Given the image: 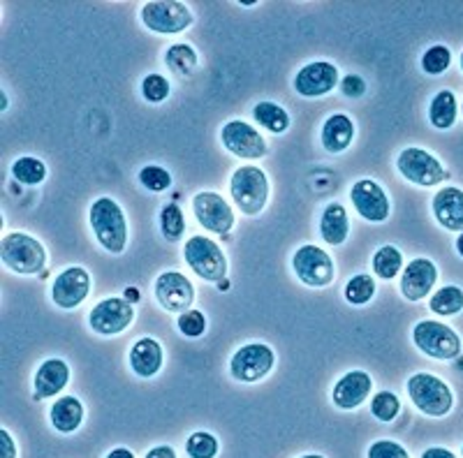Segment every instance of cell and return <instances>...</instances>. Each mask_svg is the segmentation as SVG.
Wrapping results in <instances>:
<instances>
[{
	"label": "cell",
	"mask_w": 463,
	"mask_h": 458,
	"mask_svg": "<svg viewBox=\"0 0 463 458\" xmlns=\"http://www.w3.org/2000/svg\"><path fill=\"white\" fill-rule=\"evenodd\" d=\"M107 458H135V453L126 447H118V449H111V452L107 453Z\"/></svg>",
	"instance_id": "f6af8a7d"
},
{
	"label": "cell",
	"mask_w": 463,
	"mask_h": 458,
	"mask_svg": "<svg viewBox=\"0 0 463 458\" xmlns=\"http://www.w3.org/2000/svg\"><path fill=\"white\" fill-rule=\"evenodd\" d=\"M0 447H3V458H16V447L14 440H12L10 431H0Z\"/></svg>",
	"instance_id": "b9f144b4"
},
{
	"label": "cell",
	"mask_w": 463,
	"mask_h": 458,
	"mask_svg": "<svg viewBox=\"0 0 463 458\" xmlns=\"http://www.w3.org/2000/svg\"><path fill=\"white\" fill-rule=\"evenodd\" d=\"M126 299L128 301H137L139 299V294H137V290H135V287H128V290H126Z\"/></svg>",
	"instance_id": "bcb514c9"
},
{
	"label": "cell",
	"mask_w": 463,
	"mask_h": 458,
	"mask_svg": "<svg viewBox=\"0 0 463 458\" xmlns=\"http://www.w3.org/2000/svg\"><path fill=\"white\" fill-rule=\"evenodd\" d=\"M253 117L260 126L267 127L274 135H283L289 127V114L276 102H258L253 109Z\"/></svg>",
	"instance_id": "4316f807"
},
{
	"label": "cell",
	"mask_w": 463,
	"mask_h": 458,
	"mask_svg": "<svg viewBox=\"0 0 463 458\" xmlns=\"http://www.w3.org/2000/svg\"><path fill=\"white\" fill-rule=\"evenodd\" d=\"M297 278L308 287H326L334 280V259L322 248L306 243L292 255Z\"/></svg>",
	"instance_id": "9c48e42d"
},
{
	"label": "cell",
	"mask_w": 463,
	"mask_h": 458,
	"mask_svg": "<svg viewBox=\"0 0 463 458\" xmlns=\"http://www.w3.org/2000/svg\"><path fill=\"white\" fill-rule=\"evenodd\" d=\"M338 84V68L326 61H316L308 63L297 72L295 90L304 98H320L329 90L336 89Z\"/></svg>",
	"instance_id": "e0dca14e"
},
{
	"label": "cell",
	"mask_w": 463,
	"mask_h": 458,
	"mask_svg": "<svg viewBox=\"0 0 463 458\" xmlns=\"http://www.w3.org/2000/svg\"><path fill=\"white\" fill-rule=\"evenodd\" d=\"M12 176L24 185H40L47 179V167L40 158L24 155V158H16L14 164H12Z\"/></svg>",
	"instance_id": "f1b7e54d"
},
{
	"label": "cell",
	"mask_w": 463,
	"mask_h": 458,
	"mask_svg": "<svg viewBox=\"0 0 463 458\" xmlns=\"http://www.w3.org/2000/svg\"><path fill=\"white\" fill-rule=\"evenodd\" d=\"M142 95L148 102H163L169 95V81L163 74H148L142 81Z\"/></svg>",
	"instance_id": "74e56055"
},
{
	"label": "cell",
	"mask_w": 463,
	"mask_h": 458,
	"mask_svg": "<svg viewBox=\"0 0 463 458\" xmlns=\"http://www.w3.org/2000/svg\"><path fill=\"white\" fill-rule=\"evenodd\" d=\"M165 63H167L174 72L181 74V77H190V74L197 70L200 59H197V51L190 47V44H174V47H169L167 53H165Z\"/></svg>",
	"instance_id": "83f0119b"
},
{
	"label": "cell",
	"mask_w": 463,
	"mask_h": 458,
	"mask_svg": "<svg viewBox=\"0 0 463 458\" xmlns=\"http://www.w3.org/2000/svg\"><path fill=\"white\" fill-rule=\"evenodd\" d=\"M461 70H463V53H461Z\"/></svg>",
	"instance_id": "681fc988"
},
{
	"label": "cell",
	"mask_w": 463,
	"mask_h": 458,
	"mask_svg": "<svg viewBox=\"0 0 463 458\" xmlns=\"http://www.w3.org/2000/svg\"><path fill=\"white\" fill-rule=\"evenodd\" d=\"M0 259L7 269L22 276H35L47 264V250L37 238L24 232H12L0 241Z\"/></svg>",
	"instance_id": "7a4b0ae2"
},
{
	"label": "cell",
	"mask_w": 463,
	"mask_h": 458,
	"mask_svg": "<svg viewBox=\"0 0 463 458\" xmlns=\"http://www.w3.org/2000/svg\"><path fill=\"white\" fill-rule=\"evenodd\" d=\"M163 345L156 338H139L130 350V366L139 378H153L163 369Z\"/></svg>",
	"instance_id": "7402d4cb"
},
{
	"label": "cell",
	"mask_w": 463,
	"mask_h": 458,
	"mask_svg": "<svg viewBox=\"0 0 463 458\" xmlns=\"http://www.w3.org/2000/svg\"><path fill=\"white\" fill-rule=\"evenodd\" d=\"M341 90L347 98H362L366 93V81L359 74H347L345 79L341 81Z\"/></svg>",
	"instance_id": "60d3db41"
},
{
	"label": "cell",
	"mask_w": 463,
	"mask_h": 458,
	"mask_svg": "<svg viewBox=\"0 0 463 458\" xmlns=\"http://www.w3.org/2000/svg\"><path fill=\"white\" fill-rule=\"evenodd\" d=\"M350 200H353L354 209H357V213L364 220L384 222L390 218V197L383 190V185H378L375 181H357L353 190H350Z\"/></svg>",
	"instance_id": "2e32d148"
},
{
	"label": "cell",
	"mask_w": 463,
	"mask_h": 458,
	"mask_svg": "<svg viewBox=\"0 0 463 458\" xmlns=\"http://www.w3.org/2000/svg\"><path fill=\"white\" fill-rule=\"evenodd\" d=\"M431 311L438 315H457L458 311H463V290L457 285H445L436 294L431 296Z\"/></svg>",
	"instance_id": "f546056e"
},
{
	"label": "cell",
	"mask_w": 463,
	"mask_h": 458,
	"mask_svg": "<svg viewBox=\"0 0 463 458\" xmlns=\"http://www.w3.org/2000/svg\"><path fill=\"white\" fill-rule=\"evenodd\" d=\"M139 181L151 192H163V190L172 185V174L165 167H160V164H148V167L139 172Z\"/></svg>",
	"instance_id": "8d00e7d4"
},
{
	"label": "cell",
	"mask_w": 463,
	"mask_h": 458,
	"mask_svg": "<svg viewBox=\"0 0 463 458\" xmlns=\"http://www.w3.org/2000/svg\"><path fill=\"white\" fill-rule=\"evenodd\" d=\"M84 422V406L74 396H63L52 406V426L58 433H74Z\"/></svg>",
	"instance_id": "d4e9b609"
},
{
	"label": "cell",
	"mask_w": 463,
	"mask_h": 458,
	"mask_svg": "<svg viewBox=\"0 0 463 458\" xmlns=\"http://www.w3.org/2000/svg\"><path fill=\"white\" fill-rule=\"evenodd\" d=\"M188 456L190 458H216L218 453V440L211 433L197 431L188 437Z\"/></svg>",
	"instance_id": "836d02e7"
},
{
	"label": "cell",
	"mask_w": 463,
	"mask_h": 458,
	"mask_svg": "<svg viewBox=\"0 0 463 458\" xmlns=\"http://www.w3.org/2000/svg\"><path fill=\"white\" fill-rule=\"evenodd\" d=\"M371 387H373V379L369 373L364 370H350V373L343 375L334 385L332 400L334 406L341 407V410H357L362 403H366V398L371 396Z\"/></svg>",
	"instance_id": "ac0fdd59"
},
{
	"label": "cell",
	"mask_w": 463,
	"mask_h": 458,
	"mask_svg": "<svg viewBox=\"0 0 463 458\" xmlns=\"http://www.w3.org/2000/svg\"><path fill=\"white\" fill-rule=\"evenodd\" d=\"M70 382V366L63 359H47L35 373V394L33 398L44 400L61 394Z\"/></svg>",
	"instance_id": "ffe728a7"
},
{
	"label": "cell",
	"mask_w": 463,
	"mask_h": 458,
	"mask_svg": "<svg viewBox=\"0 0 463 458\" xmlns=\"http://www.w3.org/2000/svg\"><path fill=\"white\" fill-rule=\"evenodd\" d=\"M184 257L188 266L209 283H221L227 276V257L222 248L209 237H190L185 241Z\"/></svg>",
	"instance_id": "5b68a950"
},
{
	"label": "cell",
	"mask_w": 463,
	"mask_h": 458,
	"mask_svg": "<svg viewBox=\"0 0 463 458\" xmlns=\"http://www.w3.org/2000/svg\"><path fill=\"white\" fill-rule=\"evenodd\" d=\"M399 172L415 185H436L440 181L448 179V172L438 163V158H433L431 153H427L424 148H405L399 155Z\"/></svg>",
	"instance_id": "8fae6325"
},
{
	"label": "cell",
	"mask_w": 463,
	"mask_h": 458,
	"mask_svg": "<svg viewBox=\"0 0 463 458\" xmlns=\"http://www.w3.org/2000/svg\"><path fill=\"white\" fill-rule=\"evenodd\" d=\"M135 320V308L128 299L109 296L95 305L89 315V324L95 333L100 336H116V333L126 332Z\"/></svg>",
	"instance_id": "30bf717a"
},
{
	"label": "cell",
	"mask_w": 463,
	"mask_h": 458,
	"mask_svg": "<svg viewBox=\"0 0 463 458\" xmlns=\"http://www.w3.org/2000/svg\"><path fill=\"white\" fill-rule=\"evenodd\" d=\"M366 456L369 458H411L408 456V452H405L399 443H394V440H378V443L371 444Z\"/></svg>",
	"instance_id": "ab89813d"
},
{
	"label": "cell",
	"mask_w": 463,
	"mask_h": 458,
	"mask_svg": "<svg viewBox=\"0 0 463 458\" xmlns=\"http://www.w3.org/2000/svg\"><path fill=\"white\" fill-rule=\"evenodd\" d=\"M160 229H163L165 238H169V241H179L184 237L185 220L179 204L163 206V211H160Z\"/></svg>",
	"instance_id": "d6a6232c"
},
{
	"label": "cell",
	"mask_w": 463,
	"mask_h": 458,
	"mask_svg": "<svg viewBox=\"0 0 463 458\" xmlns=\"http://www.w3.org/2000/svg\"><path fill=\"white\" fill-rule=\"evenodd\" d=\"M403 266V257H401L399 248L383 246L378 253L373 255V271L383 280H392Z\"/></svg>",
	"instance_id": "4dcf8cb0"
},
{
	"label": "cell",
	"mask_w": 463,
	"mask_h": 458,
	"mask_svg": "<svg viewBox=\"0 0 463 458\" xmlns=\"http://www.w3.org/2000/svg\"><path fill=\"white\" fill-rule=\"evenodd\" d=\"M457 250H458V255L463 257V232H461V237L457 238Z\"/></svg>",
	"instance_id": "7dc6e473"
},
{
	"label": "cell",
	"mask_w": 463,
	"mask_h": 458,
	"mask_svg": "<svg viewBox=\"0 0 463 458\" xmlns=\"http://www.w3.org/2000/svg\"><path fill=\"white\" fill-rule=\"evenodd\" d=\"M354 139V123L345 114H334L322 126L320 142L329 153H343Z\"/></svg>",
	"instance_id": "603a6c76"
},
{
	"label": "cell",
	"mask_w": 463,
	"mask_h": 458,
	"mask_svg": "<svg viewBox=\"0 0 463 458\" xmlns=\"http://www.w3.org/2000/svg\"><path fill=\"white\" fill-rule=\"evenodd\" d=\"M421 458H457V456H454V453L449 452V449L431 447V449H427V452L421 453Z\"/></svg>",
	"instance_id": "ee69618b"
},
{
	"label": "cell",
	"mask_w": 463,
	"mask_h": 458,
	"mask_svg": "<svg viewBox=\"0 0 463 458\" xmlns=\"http://www.w3.org/2000/svg\"><path fill=\"white\" fill-rule=\"evenodd\" d=\"M179 332L188 338H197L206 332V317L200 311H188L179 315Z\"/></svg>",
	"instance_id": "f35d334b"
},
{
	"label": "cell",
	"mask_w": 463,
	"mask_h": 458,
	"mask_svg": "<svg viewBox=\"0 0 463 458\" xmlns=\"http://www.w3.org/2000/svg\"><path fill=\"white\" fill-rule=\"evenodd\" d=\"M375 294V280L369 274H359L347 280L345 285V299L353 305L369 304Z\"/></svg>",
	"instance_id": "1f68e13d"
},
{
	"label": "cell",
	"mask_w": 463,
	"mask_h": 458,
	"mask_svg": "<svg viewBox=\"0 0 463 458\" xmlns=\"http://www.w3.org/2000/svg\"><path fill=\"white\" fill-rule=\"evenodd\" d=\"M230 195L234 204L241 209V213L258 216V213H262L269 200L267 174L260 167H253V164H243L232 174Z\"/></svg>",
	"instance_id": "3957f363"
},
{
	"label": "cell",
	"mask_w": 463,
	"mask_h": 458,
	"mask_svg": "<svg viewBox=\"0 0 463 458\" xmlns=\"http://www.w3.org/2000/svg\"><path fill=\"white\" fill-rule=\"evenodd\" d=\"M193 211H195L197 222L204 227L206 232L225 237L234 227V211L218 192H209V190L197 192L195 200H193Z\"/></svg>",
	"instance_id": "7c38bea8"
},
{
	"label": "cell",
	"mask_w": 463,
	"mask_h": 458,
	"mask_svg": "<svg viewBox=\"0 0 463 458\" xmlns=\"http://www.w3.org/2000/svg\"><path fill=\"white\" fill-rule=\"evenodd\" d=\"M433 216L449 232H463V190H438V195L433 197Z\"/></svg>",
	"instance_id": "44dd1931"
},
{
	"label": "cell",
	"mask_w": 463,
	"mask_h": 458,
	"mask_svg": "<svg viewBox=\"0 0 463 458\" xmlns=\"http://www.w3.org/2000/svg\"><path fill=\"white\" fill-rule=\"evenodd\" d=\"M90 292V276L81 266H68L63 274H58L52 287V299L58 308L72 311L86 301Z\"/></svg>",
	"instance_id": "9a60e30c"
},
{
	"label": "cell",
	"mask_w": 463,
	"mask_h": 458,
	"mask_svg": "<svg viewBox=\"0 0 463 458\" xmlns=\"http://www.w3.org/2000/svg\"><path fill=\"white\" fill-rule=\"evenodd\" d=\"M436 278V264L427 257H417L405 266L403 278H401V292L408 301H421L433 290Z\"/></svg>",
	"instance_id": "d6986e66"
},
{
	"label": "cell",
	"mask_w": 463,
	"mask_h": 458,
	"mask_svg": "<svg viewBox=\"0 0 463 458\" xmlns=\"http://www.w3.org/2000/svg\"><path fill=\"white\" fill-rule=\"evenodd\" d=\"M89 222L95 238L100 241L107 253H123L128 243V222L123 216V209L111 197H100V200L93 201L89 211Z\"/></svg>",
	"instance_id": "6da1fadb"
},
{
	"label": "cell",
	"mask_w": 463,
	"mask_h": 458,
	"mask_svg": "<svg viewBox=\"0 0 463 458\" xmlns=\"http://www.w3.org/2000/svg\"><path fill=\"white\" fill-rule=\"evenodd\" d=\"M347 234H350V220H347L345 206L338 204V201L326 204L320 218V237L329 246H341Z\"/></svg>",
	"instance_id": "cb8c5ba5"
},
{
	"label": "cell",
	"mask_w": 463,
	"mask_h": 458,
	"mask_svg": "<svg viewBox=\"0 0 463 458\" xmlns=\"http://www.w3.org/2000/svg\"><path fill=\"white\" fill-rule=\"evenodd\" d=\"M399 398L394 394H390V391H380L371 400V412H373V416L380 419V422H392L399 415Z\"/></svg>",
	"instance_id": "d590c367"
},
{
	"label": "cell",
	"mask_w": 463,
	"mask_h": 458,
	"mask_svg": "<svg viewBox=\"0 0 463 458\" xmlns=\"http://www.w3.org/2000/svg\"><path fill=\"white\" fill-rule=\"evenodd\" d=\"M412 341L421 352L433 359H454L461 352V338L454 329L436 320H421L412 329Z\"/></svg>",
	"instance_id": "ba28073f"
},
{
	"label": "cell",
	"mask_w": 463,
	"mask_h": 458,
	"mask_svg": "<svg viewBox=\"0 0 463 458\" xmlns=\"http://www.w3.org/2000/svg\"><path fill=\"white\" fill-rule=\"evenodd\" d=\"M221 142L227 151L243 160H260L267 155L264 137L260 135V130L248 126L246 121H230L227 126H222Z\"/></svg>",
	"instance_id": "4fadbf2b"
},
{
	"label": "cell",
	"mask_w": 463,
	"mask_h": 458,
	"mask_svg": "<svg viewBox=\"0 0 463 458\" xmlns=\"http://www.w3.org/2000/svg\"><path fill=\"white\" fill-rule=\"evenodd\" d=\"M408 394L415 407L429 416H445L452 410L454 396L440 378L431 373H415L408 379Z\"/></svg>",
	"instance_id": "277c9868"
},
{
	"label": "cell",
	"mask_w": 463,
	"mask_h": 458,
	"mask_svg": "<svg viewBox=\"0 0 463 458\" xmlns=\"http://www.w3.org/2000/svg\"><path fill=\"white\" fill-rule=\"evenodd\" d=\"M142 22L158 35H176L193 23V12L179 0H153L142 7Z\"/></svg>",
	"instance_id": "52a82bcc"
},
{
	"label": "cell",
	"mask_w": 463,
	"mask_h": 458,
	"mask_svg": "<svg viewBox=\"0 0 463 458\" xmlns=\"http://www.w3.org/2000/svg\"><path fill=\"white\" fill-rule=\"evenodd\" d=\"M156 299L167 313H188L195 301V287L179 271H165L156 278Z\"/></svg>",
	"instance_id": "5bb4252c"
},
{
	"label": "cell",
	"mask_w": 463,
	"mask_h": 458,
	"mask_svg": "<svg viewBox=\"0 0 463 458\" xmlns=\"http://www.w3.org/2000/svg\"><path fill=\"white\" fill-rule=\"evenodd\" d=\"M429 121H431V126L440 127V130H448V127L454 126V121H457V98H454L452 90L436 93L431 107H429Z\"/></svg>",
	"instance_id": "484cf974"
},
{
	"label": "cell",
	"mask_w": 463,
	"mask_h": 458,
	"mask_svg": "<svg viewBox=\"0 0 463 458\" xmlns=\"http://www.w3.org/2000/svg\"><path fill=\"white\" fill-rule=\"evenodd\" d=\"M301 458H325V456H320V453H306V456Z\"/></svg>",
	"instance_id": "c3c4849f"
},
{
	"label": "cell",
	"mask_w": 463,
	"mask_h": 458,
	"mask_svg": "<svg viewBox=\"0 0 463 458\" xmlns=\"http://www.w3.org/2000/svg\"><path fill=\"white\" fill-rule=\"evenodd\" d=\"M144 458H176V452L169 444H163V447H153Z\"/></svg>",
	"instance_id": "7bdbcfd3"
},
{
	"label": "cell",
	"mask_w": 463,
	"mask_h": 458,
	"mask_svg": "<svg viewBox=\"0 0 463 458\" xmlns=\"http://www.w3.org/2000/svg\"><path fill=\"white\" fill-rule=\"evenodd\" d=\"M449 63H452V51L448 47H442V44H436V47H431L421 56V68H424L427 74H433V77L445 72Z\"/></svg>",
	"instance_id": "e575fe53"
},
{
	"label": "cell",
	"mask_w": 463,
	"mask_h": 458,
	"mask_svg": "<svg viewBox=\"0 0 463 458\" xmlns=\"http://www.w3.org/2000/svg\"><path fill=\"white\" fill-rule=\"evenodd\" d=\"M276 364L274 350L264 345V342H248L243 348L234 352L230 361L232 378L243 382V385H253L267 378Z\"/></svg>",
	"instance_id": "8992f818"
}]
</instances>
